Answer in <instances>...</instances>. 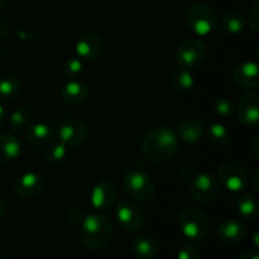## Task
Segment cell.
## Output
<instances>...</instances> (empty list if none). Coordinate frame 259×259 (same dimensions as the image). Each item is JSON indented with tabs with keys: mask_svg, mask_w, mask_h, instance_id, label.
Listing matches in <instances>:
<instances>
[{
	"mask_svg": "<svg viewBox=\"0 0 259 259\" xmlns=\"http://www.w3.org/2000/svg\"><path fill=\"white\" fill-rule=\"evenodd\" d=\"M179 148V137L168 126L152 128L144 136L141 151L144 158L153 163L166 162L176 153Z\"/></svg>",
	"mask_w": 259,
	"mask_h": 259,
	"instance_id": "6da1fadb",
	"label": "cell"
},
{
	"mask_svg": "<svg viewBox=\"0 0 259 259\" xmlns=\"http://www.w3.org/2000/svg\"><path fill=\"white\" fill-rule=\"evenodd\" d=\"M81 225L83 244L93 250L105 247L113 234V223L110 218L101 212H91L85 215Z\"/></svg>",
	"mask_w": 259,
	"mask_h": 259,
	"instance_id": "7a4b0ae2",
	"label": "cell"
},
{
	"mask_svg": "<svg viewBox=\"0 0 259 259\" xmlns=\"http://www.w3.org/2000/svg\"><path fill=\"white\" fill-rule=\"evenodd\" d=\"M186 23L195 34H211L218 27V17L209 5L194 3L186 9Z\"/></svg>",
	"mask_w": 259,
	"mask_h": 259,
	"instance_id": "3957f363",
	"label": "cell"
},
{
	"mask_svg": "<svg viewBox=\"0 0 259 259\" xmlns=\"http://www.w3.org/2000/svg\"><path fill=\"white\" fill-rule=\"evenodd\" d=\"M182 234L191 242H202L209 235L210 223L206 215L196 209H185L179 215Z\"/></svg>",
	"mask_w": 259,
	"mask_h": 259,
	"instance_id": "277c9868",
	"label": "cell"
},
{
	"mask_svg": "<svg viewBox=\"0 0 259 259\" xmlns=\"http://www.w3.org/2000/svg\"><path fill=\"white\" fill-rule=\"evenodd\" d=\"M123 186L129 196L138 201H151L154 197V184L151 177L141 168H131L123 177Z\"/></svg>",
	"mask_w": 259,
	"mask_h": 259,
	"instance_id": "5b68a950",
	"label": "cell"
},
{
	"mask_svg": "<svg viewBox=\"0 0 259 259\" xmlns=\"http://www.w3.org/2000/svg\"><path fill=\"white\" fill-rule=\"evenodd\" d=\"M206 57V46L199 38L182 40L176 50V60L181 67L194 70L199 67Z\"/></svg>",
	"mask_w": 259,
	"mask_h": 259,
	"instance_id": "8992f818",
	"label": "cell"
},
{
	"mask_svg": "<svg viewBox=\"0 0 259 259\" xmlns=\"http://www.w3.org/2000/svg\"><path fill=\"white\" fill-rule=\"evenodd\" d=\"M218 179L228 191L242 192L248 186L249 175L242 163L229 161L220 166L218 171Z\"/></svg>",
	"mask_w": 259,
	"mask_h": 259,
	"instance_id": "52a82bcc",
	"label": "cell"
},
{
	"mask_svg": "<svg viewBox=\"0 0 259 259\" xmlns=\"http://www.w3.org/2000/svg\"><path fill=\"white\" fill-rule=\"evenodd\" d=\"M219 192L218 180L209 172H199L191 181V195L199 204L206 205L214 201Z\"/></svg>",
	"mask_w": 259,
	"mask_h": 259,
	"instance_id": "ba28073f",
	"label": "cell"
},
{
	"mask_svg": "<svg viewBox=\"0 0 259 259\" xmlns=\"http://www.w3.org/2000/svg\"><path fill=\"white\" fill-rule=\"evenodd\" d=\"M57 141L65 144L66 147L80 146L88 138V129L85 124L78 119H65L57 126Z\"/></svg>",
	"mask_w": 259,
	"mask_h": 259,
	"instance_id": "9c48e42d",
	"label": "cell"
},
{
	"mask_svg": "<svg viewBox=\"0 0 259 259\" xmlns=\"http://www.w3.org/2000/svg\"><path fill=\"white\" fill-rule=\"evenodd\" d=\"M116 219L126 232H136L141 229L144 223V215L141 207L132 200H121L116 207Z\"/></svg>",
	"mask_w": 259,
	"mask_h": 259,
	"instance_id": "30bf717a",
	"label": "cell"
},
{
	"mask_svg": "<svg viewBox=\"0 0 259 259\" xmlns=\"http://www.w3.org/2000/svg\"><path fill=\"white\" fill-rule=\"evenodd\" d=\"M237 118L242 125L255 126L259 123V95L248 91L240 96L237 105Z\"/></svg>",
	"mask_w": 259,
	"mask_h": 259,
	"instance_id": "8fae6325",
	"label": "cell"
},
{
	"mask_svg": "<svg viewBox=\"0 0 259 259\" xmlns=\"http://www.w3.org/2000/svg\"><path fill=\"white\" fill-rule=\"evenodd\" d=\"M103 48V38L95 33H88L76 42L75 52L80 60L94 61L101 55Z\"/></svg>",
	"mask_w": 259,
	"mask_h": 259,
	"instance_id": "7c38bea8",
	"label": "cell"
},
{
	"mask_svg": "<svg viewBox=\"0 0 259 259\" xmlns=\"http://www.w3.org/2000/svg\"><path fill=\"white\" fill-rule=\"evenodd\" d=\"M116 200V187L111 181H101L91 191V206L98 211L109 209Z\"/></svg>",
	"mask_w": 259,
	"mask_h": 259,
	"instance_id": "4fadbf2b",
	"label": "cell"
},
{
	"mask_svg": "<svg viewBox=\"0 0 259 259\" xmlns=\"http://www.w3.org/2000/svg\"><path fill=\"white\" fill-rule=\"evenodd\" d=\"M43 179L37 172H25L18 177L14 182L15 194L24 199L34 197L42 191Z\"/></svg>",
	"mask_w": 259,
	"mask_h": 259,
	"instance_id": "5bb4252c",
	"label": "cell"
},
{
	"mask_svg": "<svg viewBox=\"0 0 259 259\" xmlns=\"http://www.w3.org/2000/svg\"><path fill=\"white\" fill-rule=\"evenodd\" d=\"M247 234L245 225L238 219H225L218 227V238L227 244H238Z\"/></svg>",
	"mask_w": 259,
	"mask_h": 259,
	"instance_id": "9a60e30c",
	"label": "cell"
},
{
	"mask_svg": "<svg viewBox=\"0 0 259 259\" xmlns=\"http://www.w3.org/2000/svg\"><path fill=\"white\" fill-rule=\"evenodd\" d=\"M234 81L238 86L244 89H255L259 86V67L254 61H245L235 68Z\"/></svg>",
	"mask_w": 259,
	"mask_h": 259,
	"instance_id": "2e32d148",
	"label": "cell"
},
{
	"mask_svg": "<svg viewBox=\"0 0 259 259\" xmlns=\"http://www.w3.org/2000/svg\"><path fill=\"white\" fill-rule=\"evenodd\" d=\"M89 96V88L78 80H67L61 89V98L68 105L82 104Z\"/></svg>",
	"mask_w": 259,
	"mask_h": 259,
	"instance_id": "e0dca14e",
	"label": "cell"
},
{
	"mask_svg": "<svg viewBox=\"0 0 259 259\" xmlns=\"http://www.w3.org/2000/svg\"><path fill=\"white\" fill-rule=\"evenodd\" d=\"M204 126L196 119H184L177 125V137H180L185 143H199L204 137Z\"/></svg>",
	"mask_w": 259,
	"mask_h": 259,
	"instance_id": "ac0fdd59",
	"label": "cell"
},
{
	"mask_svg": "<svg viewBox=\"0 0 259 259\" xmlns=\"http://www.w3.org/2000/svg\"><path fill=\"white\" fill-rule=\"evenodd\" d=\"M22 153V143L19 138L12 133L0 136V162L8 163L18 158Z\"/></svg>",
	"mask_w": 259,
	"mask_h": 259,
	"instance_id": "d6986e66",
	"label": "cell"
},
{
	"mask_svg": "<svg viewBox=\"0 0 259 259\" xmlns=\"http://www.w3.org/2000/svg\"><path fill=\"white\" fill-rule=\"evenodd\" d=\"M55 137L56 133L52 126L46 123L32 124L27 129V139L35 146H45V144L52 143Z\"/></svg>",
	"mask_w": 259,
	"mask_h": 259,
	"instance_id": "ffe728a7",
	"label": "cell"
},
{
	"mask_svg": "<svg viewBox=\"0 0 259 259\" xmlns=\"http://www.w3.org/2000/svg\"><path fill=\"white\" fill-rule=\"evenodd\" d=\"M132 250L141 259H152L158 253V243L153 237L139 235L132 243Z\"/></svg>",
	"mask_w": 259,
	"mask_h": 259,
	"instance_id": "44dd1931",
	"label": "cell"
},
{
	"mask_svg": "<svg viewBox=\"0 0 259 259\" xmlns=\"http://www.w3.org/2000/svg\"><path fill=\"white\" fill-rule=\"evenodd\" d=\"M237 209L240 217L244 220H248V222H254L258 218V201L252 194L242 195L239 197V200H238Z\"/></svg>",
	"mask_w": 259,
	"mask_h": 259,
	"instance_id": "7402d4cb",
	"label": "cell"
},
{
	"mask_svg": "<svg viewBox=\"0 0 259 259\" xmlns=\"http://www.w3.org/2000/svg\"><path fill=\"white\" fill-rule=\"evenodd\" d=\"M223 30L230 34H239L245 28V18L239 12H228L220 19Z\"/></svg>",
	"mask_w": 259,
	"mask_h": 259,
	"instance_id": "603a6c76",
	"label": "cell"
},
{
	"mask_svg": "<svg viewBox=\"0 0 259 259\" xmlns=\"http://www.w3.org/2000/svg\"><path fill=\"white\" fill-rule=\"evenodd\" d=\"M172 85L177 91H181V93L191 91L195 88V77L191 70L181 67L175 71L172 75Z\"/></svg>",
	"mask_w": 259,
	"mask_h": 259,
	"instance_id": "cb8c5ba5",
	"label": "cell"
},
{
	"mask_svg": "<svg viewBox=\"0 0 259 259\" xmlns=\"http://www.w3.org/2000/svg\"><path fill=\"white\" fill-rule=\"evenodd\" d=\"M207 138L214 146H227L230 142V132L223 123L215 121L207 128Z\"/></svg>",
	"mask_w": 259,
	"mask_h": 259,
	"instance_id": "d4e9b609",
	"label": "cell"
},
{
	"mask_svg": "<svg viewBox=\"0 0 259 259\" xmlns=\"http://www.w3.org/2000/svg\"><path fill=\"white\" fill-rule=\"evenodd\" d=\"M19 91V81L13 76H7L0 80V100L9 101L17 96Z\"/></svg>",
	"mask_w": 259,
	"mask_h": 259,
	"instance_id": "484cf974",
	"label": "cell"
},
{
	"mask_svg": "<svg viewBox=\"0 0 259 259\" xmlns=\"http://www.w3.org/2000/svg\"><path fill=\"white\" fill-rule=\"evenodd\" d=\"M83 66L82 60L76 57H71L63 63L62 67V75L66 80H77L83 72Z\"/></svg>",
	"mask_w": 259,
	"mask_h": 259,
	"instance_id": "4316f807",
	"label": "cell"
},
{
	"mask_svg": "<svg viewBox=\"0 0 259 259\" xmlns=\"http://www.w3.org/2000/svg\"><path fill=\"white\" fill-rule=\"evenodd\" d=\"M46 161L51 164H57L62 162L67 156V147L61 142H56V143H51L50 147L46 149Z\"/></svg>",
	"mask_w": 259,
	"mask_h": 259,
	"instance_id": "83f0119b",
	"label": "cell"
},
{
	"mask_svg": "<svg viewBox=\"0 0 259 259\" xmlns=\"http://www.w3.org/2000/svg\"><path fill=\"white\" fill-rule=\"evenodd\" d=\"M30 121V113L24 108L15 109L9 118L10 128L13 131H22L28 126Z\"/></svg>",
	"mask_w": 259,
	"mask_h": 259,
	"instance_id": "f1b7e54d",
	"label": "cell"
},
{
	"mask_svg": "<svg viewBox=\"0 0 259 259\" xmlns=\"http://www.w3.org/2000/svg\"><path fill=\"white\" fill-rule=\"evenodd\" d=\"M214 110L218 116L223 119H230L234 115V105L228 98H218L214 103Z\"/></svg>",
	"mask_w": 259,
	"mask_h": 259,
	"instance_id": "f546056e",
	"label": "cell"
},
{
	"mask_svg": "<svg viewBox=\"0 0 259 259\" xmlns=\"http://www.w3.org/2000/svg\"><path fill=\"white\" fill-rule=\"evenodd\" d=\"M177 259H200V253L194 245L187 244L184 245L177 253Z\"/></svg>",
	"mask_w": 259,
	"mask_h": 259,
	"instance_id": "4dcf8cb0",
	"label": "cell"
},
{
	"mask_svg": "<svg viewBox=\"0 0 259 259\" xmlns=\"http://www.w3.org/2000/svg\"><path fill=\"white\" fill-rule=\"evenodd\" d=\"M249 28L254 34L259 33V5H253L252 10L249 13Z\"/></svg>",
	"mask_w": 259,
	"mask_h": 259,
	"instance_id": "1f68e13d",
	"label": "cell"
},
{
	"mask_svg": "<svg viewBox=\"0 0 259 259\" xmlns=\"http://www.w3.org/2000/svg\"><path fill=\"white\" fill-rule=\"evenodd\" d=\"M66 217H67L68 222L72 223V224H81L85 218V214L82 212V210L78 209V207H71L66 212Z\"/></svg>",
	"mask_w": 259,
	"mask_h": 259,
	"instance_id": "d6a6232c",
	"label": "cell"
},
{
	"mask_svg": "<svg viewBox=\"0 0 259 259\" xmlns=\"http://www.w3.org/2000/svg\"><path fill=\"white\" fill-rule=\"evenodd\" d=\"M238 259H259V253H258V250H255V249L245 250L244 253H242V254H240V257Z\"/></svg>",
	"mask_w": 259,
	"mask_h": 259,
	"instance_id": "836d02e7",
	"label": "cell"
},
{
	"mask_svg": "<svg viewBox=\"0 0 259 259\" xmlns=\"http://www.w3.org/2000/svg\"><path fill=\"white\" fill-rule=\"evenodd\" d=\"M17 37L18 39L22 40V42H30V40H33V38H34L30 33L25 32V30H19V32L17 33Z\"/></svg>",
	"mask_w": 259,
	"mask_h": 259,
	"instance_id": "e575fe53",
	"label": "cell"
},
{
	"mask_svg": "<svg viewBox=\"0 0 259 259\" xmlns=\"http://www.w3.org/2000/svg\"><path fill=\"white\" fill-rule=\"evenodd\" d=\"M8 32H9V27H8L7 23L0 22V38L5 37L8 34Z\"/></svg>",
	"mask_w": 259,
	"mask_h": 259,
	"instance_id": "d590c367",
	"label": "cell"
},
{
	"mask_svg": "<svg viewBox=\"0 0 259 259\" xmlns=\"http://www.w3.org/2000/svg\"><path fill=\"white\" fill-rule=\"evenodd\" d=\"M4 215H5V202L4 200H3V197L0 196V220L4 218Z\"/></svg>",
	"mask_w": 259,
	"mask_h": 259,
	"instance_id": "8d00e7d4",
	"label": "cell"
},
{
	"mask_svg": "<svg viewBox=\"0 0 259 259\" xmlns=\"http://www.w3.org/2000/svg\"><path fill=\"white\" fill-rule=\"evenodd\" d=\"M4 119H5V109L4 106H3V104L0 103V126H2V124L4 123Z\"/></svg>",
	"mask_w": 259,
	"mask_h": 259,
	"instance_id": "74e56055",
	"label": "cell"
},
{
	"mask_svg": "<svg viewBox=\"0 0 259 259\" xmlns=\"http://www.w3.org/2000/svg\"><path fill=\"white\" fill-rule=\"evenodd\" d=\"M7 3H8V0H0V10H2L5 5H7Z\"/></svg>",
	"mask_w": 259,
	"mask_h": 259,
	"instance_id": "f35d334b",
	"label": "cell"
},
{
	"mask_svg": "<svg viewBox=\"0 0 259 259\" xmlns=\"http://www.w3.org/2000/svg\"><path fill=\"white\" fill-rule=\"evenodd\" d=\"M254 244L258 245L259 242H258V232L254 233Z\"/></svg>",
	"mask_w": 259,
	"mask_h": 259,
	"instance_id": "ab89813d",
	"label": "cell"
},
{
	"mask_svg": "<svg viewBox=\"0 0 259 259\" xmlns=\"http://www.w3.org/2000/svg\"><path fill=\"white\" fill-rule=\"evenodd\" d=\"M0 57H2V45H0Z\"/></svg>",
	"mask_w": 259,
	"mask_h": 259,
	"instance_id": "60d3db41",
	"label": "cell"
},
{
	"mask_svg": "<svg viewBox=\"0 0 259 259\" xmlns=\"http://www.w3.org/2000/svg\"><path fill=\"white\" fill-rule=\"evenodd\" d=\"M0 259H2V257H0Z\"/></svg>",
	"mask_w": 259,
	"mask_h": 259,
	"instance_id": "b9f144b4",
	"label": "cell"
}]
</instances>
